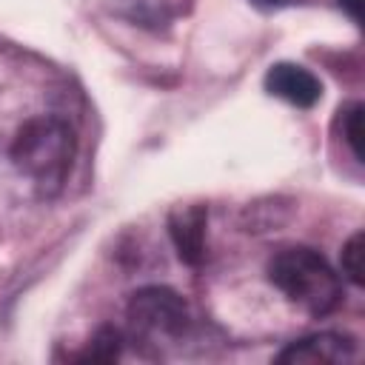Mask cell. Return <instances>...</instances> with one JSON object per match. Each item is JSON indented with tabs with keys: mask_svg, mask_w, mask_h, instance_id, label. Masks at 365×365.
I'll return each mask as SVG.
<instances>
[{
	"mask_svg": "<svg viewBox=\"0 0 365 365\" xmlns=\"http://www.w3.org/2000/svg\"><path fill=\"white\" fill-rule=\"evenodd\" d=\"M9 154L17 171L26 174L43 197H51L63 188L71 171L74 131L60 117H31L17 128Z\"/></svg>",
	"mask_w": 365,
	"mask_h": 365,
	"instance_id": "6da1fadb",
	"label": "cell"
},
{
	"mask_svg": "<svg viewBox=\"0 0 365 365\" xmlns=\"http://www.w3.org/2000/svg\"><path fill=\"white\" fill-rule=\"evenodd\" d=\"M120 345H123V334H120L117 328H100V331L91 336V342H88L86 359H94V362L117 359Z\"/></svg>",
	"mask_w": 365,
	"mask_h": 365,
	"instance_id": "52a82bcc",
	"label": "cell"
},
{
	"mask_svg": "<svg viewBox=\"0 0 365 365\" xmlns=\"http://www.w3.org/2000/svg\"><path fill=\"white\" fill-rule=\"evenodd\" d=\"M257 3H268V6H274V3H282V0H257Z\"/></svg>",
	"mask_w": 365,
	"mask_h": 365,
	"instance_id": "30bf717a",
	"label": "cell"
},
{
	"mask_svg": "<svg viewBox=\"0 0 365 365\" xmlns=\"http://www.w3.org/2000/svg\"><path fill=\"white\" fill-rule=\"evenodd\" d=\"M354 354H356L354 339H348L342 334H314V336L297 339L288 348H282L277 362H285V365H339V362H351Z\"/></svg>",
	"mask_w": 365,
	"mask_h": 365,
	"instance_id": "277c9868",
	"label": "cell"
},
{
	"mask_svg": "<svg viewBox=\"0 0 365 365\" xmlns=\"http://www.w3.org/2000/svg\"><path fill=\"white\" fill-rule=\"evenodd\" d=\"M268 279L291 305L311 317H325L334 311L342 294L339 277L325 262V257L305 245H291L274 254L268 262Z\"/></svg>",
	"mask_w": 365,
	"mask_h": 365,
	"instance_id": "7a4b0ae2",
	"label": "cell"
},
{
	"mask_svg": "<svg viewBox=\"0 0 365 365\" xmlns=\"http://www.w3.org/2000/svg\"><path fill=\"white\" fill-rule=\"evenodd\" d=\"M339 114H342V134H345V143L351 145L354 157L362 160V106H359V103H351V106L342 108Z\"/></svg>",
	"mask_w": 365,
	"mask_h": 365,
	"instance_id": "ba28073f",
	"label": "cell"
},
{
	"mask_svg": "<svg viewBox=\"0 0 365 365\" xmlns=\"http://www.w3.org/2000/svg\"><path fill=\"white\" fill-rule=\"evenodd\" d=\"M342 271L354 285H362V231H356L342 248Z\"/></svg>",
	"mask_w": 365,
	"mask_h": 365,
	"instance_id": "9c48e42d",
	"label": "cell"
},
{
	"mask_svg": "<svg viewBox=\"0 0 365 365\" xmlns=\"http://www.w3.org/2000/svg\"><path fill=\"white\" fill-rule=\"evenodd\" d=\"M265 88L268 94L297 106V108H311L322 97V83L302 66L297 63H277L265 74Z\"/></svg>",
	"mask_w": 365,
	"mask_h": 365,
	"instance_id": "8992f818",
	"label": "cell"
},
{
	"mask_svg": "<svg viewBox=\"0 0 365 365\" xmlns=\"http://www.w3.org/2000/svg\"><path fill=\"white\" fill-rule=\"evenodd\" d=\"M205 225L208 211L200 202L177 205L168 217V234L174 240V248L188 265H200L205 259Z\"/></svg>",
	"mask_w": 365,
	"mask_h": 365,
	"instance_id": "5b68a950",
	"label": "cell"
},
{
	"mask_svg": "<svg viewBox=\"0 0 365 365\" xmlns=\"http://www.w3.org/2000/svg\"><path fill=\"white\" fill-rule=\"evenodd\" d=\"M128 328L131 336L145 348H163L177 342L188 328V305L171 288H143L128 302Z\"/></svg>",
	"mask_w": 365,
	"mask_h": 365,
	"instance_id": "3957f363",
	"label": "cell"
}]
</instances>
